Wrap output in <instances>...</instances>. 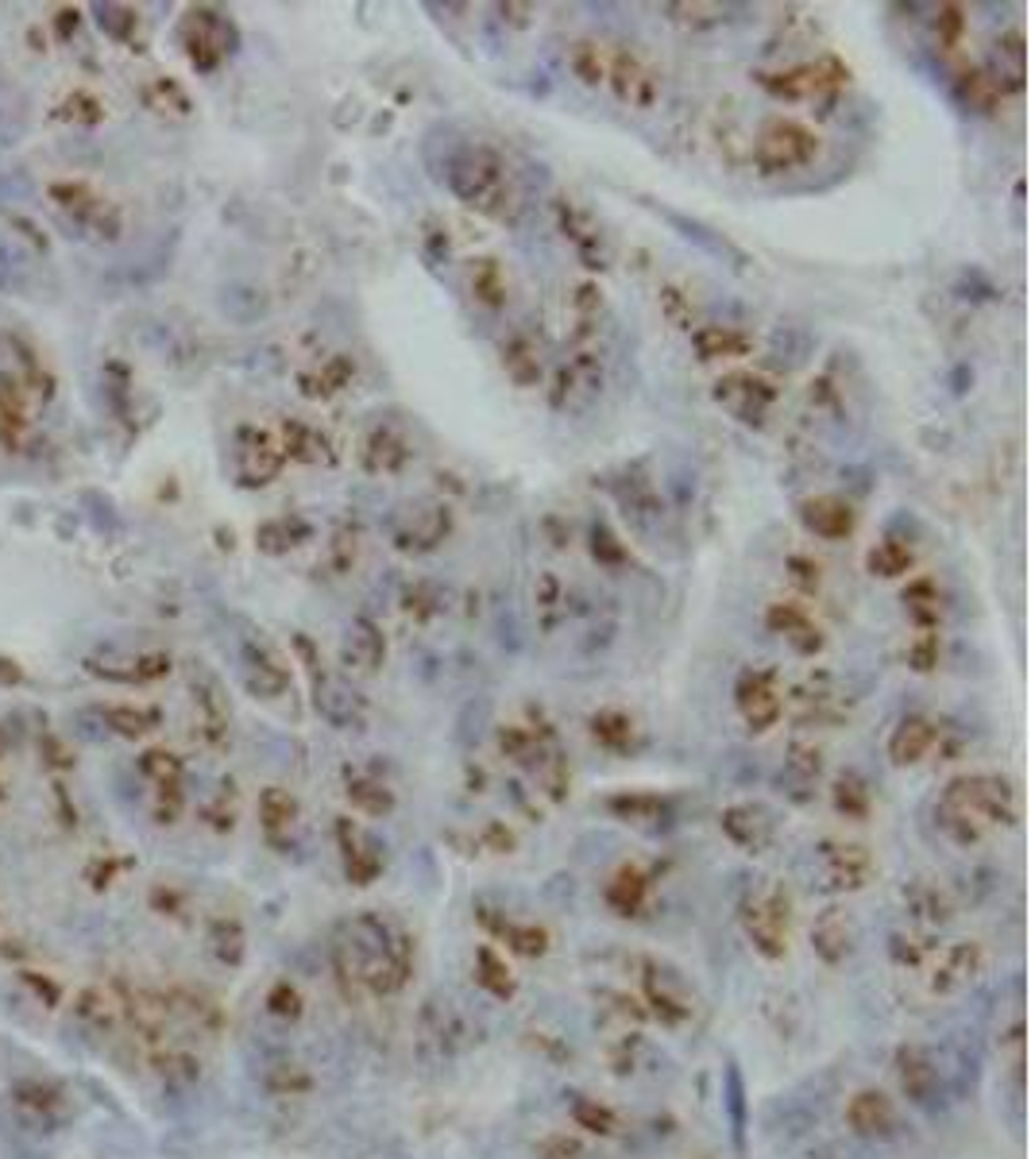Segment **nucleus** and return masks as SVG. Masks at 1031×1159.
<instances>
[{"label":"nucleus","mask_w":1031,"mask_h":1159,"mask_svg":"<svg viewBox=\"0 0 1031 1159\" xmlns=\"http://www.w3.org/2000/svg\"><path fill=\"white\" fill-rule=\"evenodd\" d=\"M452 197L476 210L479 217L499 221V225H514L518 210H522V194L510 174L507 159L491 148V143H463L457 155L449 159L445 171Z\"/></svg>","instance_id":"obj_1"},{"label":"nucleus","mask_w":1031,"mask_h":1159,"mask_svg":"<svg viewBox=\"0 0 1031 1159\" xmlns=\"http://www.w3.org/2000/svg\"><path fill=\"white\" fill-rule=\"evenodd\" d=\"M1017 820V793L1001 773H966L942 789L939 823L955 843H981L989 831Z\"/></svg>","instance_id":"obj_2"},{"label":"nucleus","mask_w":1031,"mask_h":1159,"mask_svg":"<svg viewBox=\"0 0 1031 1159\" xmlns=\"http://www.w3.org/2000/svg\"><path fill=\"white\" fill-rule=\"evenodd\" d=\"M819 155V135L800 120H769L754 140V166L762 174H796L815 163Z\"/></svg>","instance_id":"obj_3"},{"label":"nucleus","mask_w":1031,"mask_h":1159,"mask_svg":"<svg viewBox=\"0 0 1031 1159\" xmlns=\"http://www.w3.org/2000/svg\"><path fill=\"white\" fill-rule=\"evenodd\" d=\"M846 82H850V70H846V62L835 59V54H819V59L800 62V67L777 70V74H762V85L780 101L835 98L838 90H846Z\"/></svg>","instance_id":"obj_4"},{"label":"nucleus","mask_w":1031,"mask_h":1159,"mask_svg":"<svg viewBox=\"0 0 1031 1159\" xmlns=\"http://www.w3.org/2000/svg\"><path fill=\"white\" fill-rule=\"evenodd\" d=\"M387 530H390V546H395L398 553H429V549H437L449 538L452 510L433 499L402 502V507L390 515Z\"/></svg>","instance_id":"obj_5"},{"label":"nucleus","mask_w":1031,"mask_h":1159,"mask_svg":"<svg viewBox=\"0 0 1031 1159\" xmlns=\"http://www.w3.org/2000/svg\"><path fill=\"white\" fill-rule=\"evenodd\" d=\"M553 213H557V228H561V236L572 244V252L580 255L583 267H591V271L611 267V236H606L603 221H599L588 205H580L575 197L561 194L553 202Z\"/></svg>","instance_id":"obj_6"},{"label":"nucleus","mask_w":1031,"mask_h":1159,"mask_svg":"<svg viewBox=\"0 0 1031 1159\" xmlns=\"http://www.w3.org/2000/svg\"><path fill=\"white\" fill-rule=\"evenodd\" d=\"M777 383L757 372H726L715 383V403L742 426H765V418L777 406Z\"/></svg>","instance_id":"obj_7"},{"label":"nucleus","mask_w":1031,"mask_h":1159,"mask_svg":"<svg viewBox=\"0 0 1031 1159\" xmlns=\"http://www.w3.org/2000/svg\"><path fill=\"white\" fill-rule=\"evenodd\" d=\"M606 85L630 109H653L661 101V74L634 51H611Z\"/></svg>","instance_id":"obj_8"},{"label":"nucleus","mask_w":1031,"mask_h":1159,"mask_svg":"<svg viewBox=\"0 0 1031 1159\" xmlns=\"http://www.w3.org/2000/svg\"><path fill=\"white\" fill-rule=\"evenodd\" d=\"M815 862H819V874L823 882H827V889H838V893L866 889L877 874L874 854L858 843H823L819 851H815Z\"/></svg>","instance_id":"obj_9"},{"label":"nucleus","mask_w":1031,"mask_h":1159,"mask_svg":"<svg viewBox=\"0 0 1031 1159\" xmlns=\"http://www.w3.org/2000/svg\"><path fill=\"white\" fill-rule=\"evenodd\" d=\"M986 966V955H981L978 943L962 939V943H939L935 955L927 958V986L931 994H955V989L970 986L973 978L981 974Z\"/></svg>","instance_id":"obj_10"},{"label":"nucleus","mask_w":1031,"mask_h":1159,"mask_svg":"<svg viewBox=\"0 0 1031 1159\" xmlns=\"http://www.w3.org/2000/svg\"><path fill=\"white\" fill-rule=\"evenodd\" d=\"M734 703H738V715L746 719L749 731H769L785 715V695L777 689V677L765 673V669H749L738 677Z\"/></svg>","instance_id":"obj_11"},{"label":"nucleus","mask_w":1031,"mask_h":1159,"mask_svg":"<svg viewBox=\"0 0 1031 1159\" xmlns=\"http://www.w3.org/2000/svg\"><path fill=\"white\" fill-rule=\"evenodd\" d=\"M746 932L765 958H780L788 950V897L780 889H765L749 901Z\"/></svg>","instance_id":"obj_12"},{"label":"nucleus","mask_w":1031,"mask_h":1159,"mask_svg":"<svg viewBox=\"0 0 1031 1159\" xmlns=\"http://www.w3.org/2000/svg\"><path fill=\"white\" fill-rule=\"evenodd\" d=\"M321 661H314V700H317V711H321L325 719H329L333 726H340V731H359V726L367 723V703L364 695H359L356 689H351L348 681H337V677H329L325 669H317Z\"/></svg>","instance_id":"obj_13"},{"label":"nucleus","mask_w":1031,"mask_h":1159,"mask_svg":"<svg viewBox=\"0 0 1031 1159\" xmlns=\"http://www.w3.org/2000/svg\"><path fill=\"white\" fill-rule=\"evenodd\" d=\"M337 843L344 858V874L351 885H371L382 874V846L371 831H364L356 820L340 815L337 820Z\"/></svg>","instance_id":"obj_14"},{"label":"nucleus","mask_w":1031,"mask_h":1159,"mask_svg":"<svg viewBox=\"0 0 1031 1159\" xmlns=\"http://www.w3.org/2000/svg\"><path fill=\"white\" fill-rule=\"evenodd\" d=\"M718 827H723V835L731 838L734 846H742V851H749V854H762L765 846L777 838V820H773V812L765 809V804H754V801H742V804L723 809Z\"/></svg>","instance_id":"obj_15"},{"label":"nucleus","mask_w":1031,"mask_h":1159,"mask_svg":"<svg viewBox=\"0 0 1031 1159\" xmlns=\"http://www.w3.org/2000/svg\"><path fill=\"white\" fill-rule=\"evenodd\" d=\"M619 502H622V515L630 518V526H634L637 533L657 538V533L665 530V502H661L657 487H653L645 476L630 471V476L619 484Z\"/></svg>","instance_id":"obj_16"},{"label":"nucleus","mask_w":1031,"mask_h":1159,"mask_svg":"<svg viewBox=\"0 0 1031 1159\" xmlns=\"http://www.w3.org/2000/svg\"><path fill=\"white\" fill-rule=\"evenodd\" d=\"M800 522L807 533L823 541H843L858 526V510L843 499V495H811L800 502Z\"/></svg>","instance_id":"obj_17"},{"label":"nucleus","mask_w":1031,"mask_h":1159,"mask_svg":"<svg viewBox=\"0 0 1031 1159\" xmlns=\"http://www.w3.org/2000/svg\"><path fill=\"white\" fill-rule=\"evenodd\" d=\"M382 658H387V638H382V630L375 627L371 619H351L348 630H344V642H340L344 673L371 677L375 669L382 665Z\"/></svg>","instance_id":"obj_18"},{"label":"nucleus","mask_w":1031,"mask_h":1159,"mask_svg":"<svg viewBox=\"0 0 1031 1159\" xmlns=\"http://www.w3.org/2000/svg\"><path fill=\"white\" fill-rule=\"evenodd\" d=\"M769 630L777 638H785V645L800 658H815L823 650V630L811 614L804 611L800 603H773L769 614H765Z\"/></svg>","instance_id":"obj_19"},{"label":"nucleus","mask_w":1031,"mask_h":1159,"mask_svg":"<svg viewBox=\"0 0 1031 1159\" xmlns=\"http://www.w3.org/2000/svg\"><path fill=\"white\" fill-rule=\"evenodd\" d=\"M414 460V449L395 426H375L371 434L364 437V449H359V464L364 471L371 476H398L406 471Z\"/></svg>","instance_id":"obj_20"},{"label":"nucleus","mask_w":1031,"mask_h":1159,"mask_svg":"<svg viewBox=\"0 0 1031 1159\" xmlns=\"http://www.w3.org/2000/svg\"><path fill=\"white\" fill-rule=\"evenodd\" d=\"M645 986V1002L653 1005V1013H657L665 1025H684V1020H692V997H687L684 982L676 978L673 970H665V966H650L642 978Z\"/></svg>","instance_id":"obj_21"},{"label":"nucleus","mask_w":1031,"mask_h":1159,"mask_svg":"<svg viewBox=\"0 0 1031 1159\" xmlns=\"http://www.w3.org/2000/svg\"><path fill=\"white\" fill-rule=\"evenodd\" d=\"M502 372L518 383V387H541V375H545V348L541 337H533L530 329H514L502 340Z\"/></svg>","instance_id":"obj_22"},{"label":"nucleus","mask_w":1031,"mask_h":1159,"mask_svg":"<svg viewBox=\"0 0 1031 1159\" xmlns=\"http://www.w3.org/2000/svg\"><path fill=\"white\" fill-rule=\"evenodd\" d=\"M854 943H858V927H854V916L846 908H827V913L815 916L811 924V947L823 963H843L850 958Z\"/></svg>","instance_id":"obj_23"},{"label":"nucleus","mask_w":1031,"mask_h":1159,"mask_svg":"<svg viewBox=\"0 0 1031 1159\" xmlns=\"http://www.w3.org/2000/svg\"><path fill=\"white\" fill-rule=\"evenodd\" d=\"M942 731L927 715H905L889 734V758L897 765H916L939 746Z\"/></svg>","instance_id":"obj_24"},{"label":"nucleus","mask_w":1031,"mask_h":1159,"mask_svg":"<svg viewBox=\"0 0 1031 1159\" xmlns=\"http://www.w3.org/2000/svg\"><path fill=\"white\" fill-rule=\"evenodd\" d=\"M846 1121H850V1129L861 1132V1137L885 1140L897 1132V1106H892L885 1094L861 1090V1094H854L850 1106H846Z\"/></svg>","instance_id":"obj_25"},{"label":"nucleus","mask_w":1031,"mask_h":1159,"mask_svg":"<svg viewBox=\"0 0 1031 1159\" xmlns=\"http://www.w3.org/2000/svg\"><path fill=\"white\" fill-rule=\"evenodd\" d=\"M900 1086L905 1094L916 1101V1106H931L935 1098L942 1094V1075L935 1067V1059L923 1051V1047H905L900 1051Z\"/></svg>","instance_id":"obj_26"},{"label":"nucleus","mask_w":1031,"mask_h":1159,"mask_svg":"<svg viewBox=\"0 0 1031 1159\" xmlns=\"http://www.w3.org/2000/svg\"><path fill=\"white\" fill-rule=\"evenodd\" d=\"M591 739L599 742L611 754H630V750L642 746V726L634 723V715L619 708H603L591 715Z\"/></svg>","instance_id":"obj_27"},{"label":"nucleus","mask_w":1031,"mask_h":1159,"mask_svg":"<svg viewBox=\"0 0 1031 1159\" xmlns=\"http://www.w3.org/2000/svg\"><path fill=\"white\" fill-rule=\"evenodd\" d=\"M989 78L997 82L1001 93H1020L1024 90V31H1004L993 43V67Z\"/></svg>","instance_id":"obj_28"},{"label":"nucleus","mask_w":1031,"mask_h":1159,"mask_svg":"<svg viewBox=\"0 0 1031 1159\" xmlns=\"http://www.w3.org/2000/svg\"><path fill=\"white\" fill-rule=\"evenodd\" d=\"M692 345L700 352V359H742L754 352L749 333L734 329V325H695Z\"/></svg>","instance_id":"obj_29"},{"label":"nucleus","mask_w":1031,"mask_h":1159,"mask_svg":"<svg viewBox=\"0 0 1031 1159\" xmlns=\"http://www.w3.org/2000/svg\"><path fill=\"white\" fill-rule=\"evenodd\" d=\"M468 291H471V298H476L479 306L502 309L510 302V275H507V267H502L499 260H491V255H487V260H471Z\"/></svg>","instance_id":"obj_30"},{"label":"nucleus","mask_w":1031,"mask_h":1159,"mask_svg":"<svg viewBox=\"0 0 1031 1159\" xmlns=\"http://www.w3.org/2000/svg\"><path fill=\"white\" fill-rule=\"evenodd\" d=\"M247 684L263 695V700H275V695L286 692L290 684V673L283 669V661L267 650V645H247Z\"/></svg>","instance_id":"obj_31"},{"label":"nucleus","mask_w":1031,"mask_h":1159,"mask_svg":"<svg viewBox=\"0 0 1031 1159\" xmlns=\"http://www.w3.org/2000/svg\"><path fill=\"white\" fill-rule=\"evenodd\" d=\"M344 793H348L351 809L364 815H387L395 809V793H390L379 777H371V773L348 770V789H344Z\"/></svg>","instance_id":"obj_32"},{"label":"nucleus","mask_w":1031,"mask_h":1159,"mask_svg":"<svg viewBox=\"0 0 1031 1159\" xmlns=\"http://www.w3.org/2000/svg\"><path fill=\"white\" fill-rule=\"evenodd\" d=\"M611 812L622 823H634V827H661L668 820V804L653 793H622L611 796Z\"/></svg>","instance_id":"obj_33"},{"label":"nucleus","mask_w":1031,"mask_h":1159,"mask_svg":"<svg viewBox=\"0 0 1031 1159\" xmlns=\"http://www.w3.org/2000/svg\"><path fill=\"white\" fill-rule=\"evenodd\" d=\"M351 379H356V359L351 356H329L321 367H317L314 375H306V395H317V398H329V395H340V390L351 387Z\"/></svg>","instance_id":"obj_34"},{"label":"nucleus","mask_w":1031,"mask_h":1159,"mask_svg":"<svg viewBox=\"0 0 1031 1159\" xmlns=\"http://www.w3.org/2000/svg\"><path fill=\"white\" fill-rule=\"evenodd\" d=\"M569 67L583 85H606V67H611V47L595 39H580L569 51Z\"/></svg>","instance_id":"obj_35"},{"label":"nucleus","mask_w":1031,"mask_h":1159,"mask_svg":"<svg viewBox=\"0 0 1031 1159\" xmlns=\"http://www.w3.org/2000/svg\"><path fill=\"white\" fill-rule=\"evenodd\" d=\"M606 897H611V905L619 908L622 916H637L645 905V897H650V877L642 874L637 866H626L614 874L611 889H606Z\"/></svg>","instance_id":"obj_36"},{"label":"nucleus","mask_w":1031,"mask_h":1159,"mask_svg":"<svg viewBox=\"0 0 1031 1159\" xmlns=\"http://www.w3.org/2000/svg\"><path fill=\"white\" fill-rule=\"evenodd\" d=\"M958 98H962L966 105L973 109V113H993V109L1004 101V93L997 90V82L989 78V70L970 67V70H962V74H958Z\"/></svg>","instance_id":"obj_37"},{"label":"nucleus","mask_w":1031,"mask_h":1159,"mask_svg":"<svg viewBox=\"0 0 1031 1159\" xmlns=\"http://www.w3.org/2000/svg\"><path fill=\"white\" fill-rule=\"evenodd\" d=\"M830 801H835L838 815H846V820H866L869 809H874L869 785L858 777V773H838L835 789H830Z\"/></svg>","instance_id":"obj_38"},{"label":"nucleus","mask_w":1031,"mask_h":1159,"mask_svg":"<svg viewBox=\"0 0 1031 1159\" xmlns=\"http://www.w3.org/2000/svg\"><path fill=\"white\" fill-rule=\"evenodd\" d=\"M912 561H916V553L905 546V541H897V538L877 541V546L869 549V557H866L869 572H874V577H881V580L905 577V572L912 569Z\"/></svg>","instance_id":"obj_39"},{"label":"nucleus","mask_w":1031,"mask_h":1159,"mask_svg":"<svg viewBox=\"0 0 1031 1159\" xmlns=\"http://www.w3.org/2000/svg\"><path fill=\"white\" fill-rule=\"evenodd\" d=\"M905 607H908V619L923 630H935L942 619V596L931 580H916L912 588L905 591Z\"/></svg>","instance_id":"obj_40"},{"label":"nucleus","mask_w":1031,"mask_h":1159,"mask_svg":"<svg viewBox=\"0 0 1031 1159\" xmlns=\"http://www.w3.org/2000/svg\"><path fill=\"white\" fill-rule=\"evenodd\" d=\"M283 449H286V453H290V457L306 460V464H321V460H333V453H329V441H325V437H321V434H317V429L302 426V421H290V426H286V445H283Z\"/></svg>","instance_id":"obj_41"},{"label":"nucleus","mask_w":1031,"mask_h":1159,"mask_svg":"<svg viewBox=\"0 0 1031 1159\" xmlns=\"http://www.w3.org/2000/svg\"><path fill=\"white\" fill-rule=\"evenodd\" d=\"M359 541H364V530L356 522H340V530L333 533L329 541V565L337 577H348L359 561Z\"/></svg>","instance_id":"obj_42"},{"label":"nucleus","mask_w":1031,"mask_h":1159,"mask_svg":"<svg viewBox=\"0 0 1031 1159\" xmlns=\"http://www.w3.org/2000/svg\"><path fill=\"white\" fill-rule=\"evenodd\" d=\"M572 1121L588 1132H599V1137H614L619 1129V1117H614L611 1106H603L599 1098H575L572 1101Z\"/></svg>","instance_id":"obj_43"},{"label":"nucleus","mask_w":1031,"mask_h":1159,"mask_svg":"<svg viewBox=\"0 0 1031 1159\" xmlns=\"http://www.w3.org/2000/svg\"><path fill=\"white\" fill-rule=\"evenodd\" d=\"M533 599H538V614L541 622H545V630H553L557 622L569 614V607H564V588L557 577H538V583H533Z\"/></svg>","instance_id":"obj_44"},{"label":"nucleus","mask_w":1031,"mask_h":1159,"mask_svg":"<svg viewBox=\"0 0 1031 1159\" xmlns=\"http://www.w3.org/2000/svg\"><path fill=\"white\" fill-rule=\"evenodd\" d=\"M908 908H912V916L919 924H939L950 916V901L942 889H935V885H916L912 893H908Z\"/></svg>","instance_id":"obj_45"},{"label":"nucleus","mask_w":1031,"mask_h":1159,"mask_svg":"<svg viewBox=\"0 0 1031 1159\" xmlns=\"http://www.w3.org/2000/svg\"><path fill=\"white\" fill-rule=\"evenodd\" d=\"M935 47H942V51H958L966 39V16L958 4H942L939 12H935Z\"/></svg>","instance_id":"obj_46"},{"label":"nucleus","mask_w":1031,"mask_h":1159,"mask_svg":"<svg viewBox=\"0 0 1031 1159\" xmlns=\"http://www.w3.org/2000/svg\"><path fill=\"white\" fill-rule=\"evenodd\" d=\"M263 815H267V831H290L298 823V801L283 789H267L263 793Z\"/></svg>","instance_id":"obj_47"},{"label":"nucleus","mask_w":1031,"mask_h":1159,"mask_svg":"<svg viewBox=\"0 0 1031 1159\" xmlns=\"http://www.w3.org/2000/svg\"><path fill=\"white\" fill-rule=\"evenodd\" d=\"M441 603H445L441 591H437L433 583H426V580L410 583V588H406V596H402V611L410 614V619H418V622H429L433 614H441Z\"/></svg>","instance_id":"obj_48"},{"label":"nucleus","mask_w":1031,"mask_h":1159,"mask_svg":"<svg viewBox=\"0 0 1031 1159\" xmlns=\"http://www.w3.org/2000/svg\"><path fill=\"white\" fill-rule=\"evenodd\" d=\"M479 970H483V974H479V982H483V986L491 989V994H499V997L514 994V978H510V966L502 963V958L494 955L491 947L479 950Z\"/></svg>","instance_id":"obj_49"},{"label":"nucleus","mask_w":1031,"mask_h":1159,"mask_svg":"<svg viewBox=\"0 0 1031 1159\" xmlns=\"http://www.w3.org/2000/svg\"><path fill=\"white\" fill-rule=\"evenodd\" d=\"M591 553H595V561H603L606 569H619V565L630 561L626 546H622V541L611 533V526H603V522L591 526Z\"/></svg>","instance_id":"obj_50"},{"label":"nucleus","mask_w":1031,"mask_h":1159,"mask_svg":"<svg viewBox=\"0 0 1031 1159\" xmlns=\"http://www.w3.org/2000/svg\"><path fill=\"white\" fill-rule=\"evenodd\" d=\"M665 12H673L676 23L684 28H711V23H723V4H668Z\"/></svg>","instance_id":"obj_51"},{"label":"nucleus","mask_w":1031,"mask_h":1159,"mask_svg":"<svg viewBox=\"0 0 1031 1159\" xmlns=\"http://www.w3.org/2000/svg\"><path fill=\"white\" fill-rule=\"evenodd\" d=\"M908 665H912L916 673H931V669L939 665V634H935V630H923V634L908 645Z\"/></svg>","instance_id":"obj_52"},{"label":"nucleus","mask_w":1031,"mask_h":1159,"mask_svg":"<svg viewBox=\"0 0 1031 1159\" xmlns=\"http://www.w3.org/2000/svg\"><path fill=\"white\" fill-rule=\"evenodd\" d=\"M267 1005H270V1013H278V1017L298 1020V1017H302V1005H306V997L298 994V986H294V982L283 978V982H275V989H270Z\"/></svg>","instance_id":"obj_53"},{"label":"nucleus","mask_w":1031,"mask_h":1159,"mask_svg":"<svg viewBox=\"0 0 1031 1159\" xmlns=\"http://www.w3.org/2000/svg\"><path fill=\"white\" fill-rule=\"evenodd\" d=\"M788 770H793V773H800V781H804V785H811V781L819 777V770H823V758H819V750H815V746H804V742H796V746H793V754H788Z\"/></svg>","instance_id":"obj_54"},{"label":"nucleus","mask_w":1031,"mask_h":1159,"mask_svg":"<svg viewBox=\"0 0 1031 1159\" xmlns=\"http://www.w3.org/2000/svg\"><path fill=\"white\" fill-rule=\"evenodd\" d=\"M819 565L811 561V557H788V580L796 583V588L804 591V596H811V591H819Z\"/></svg>","instance_id":"obj_55"},{"label":"nucleus","mask_w":1031,"mask_h":1159,"mask_svg":"<svg viewBox=\"0 0 1031 1159\" xmlns=\"http://www.w3.org/2000/svg\"><path fill=\"white\" fill-rule=\"evenodd\" d=\"M661 309H665L668 322H676L681 329H692V309L684 306V298H681V291H676V286H665V291H661Z\"/></svg>","instance_id":"obj_56"},{"label":"nucleus","mask_w":1031,"mask_h":1159,"mask_svg":"<svg viewBox=\"0 0 1031 1159\" xmlns=\"http://www.w3.org/2000/svg\"><path fill=\"white\" fill-rule=\"evenodd\" d=\"M476 843L487 846V851H494V854H510V851H514V835H510V831L502 827V823H494V820L487 823L483 831H479Z\"/></svg>","instance_id":"obj_57"},{"label":"nucleus","mask_w":1031,"mask_h":1159,"mask_svg":"<svg viewBox=\"0 0 1031 1159\" xmlns=\"http://www.w3.org/2000/svg\"><path fill=\"white\" fill-rule=\"evenodd\" d=\"M545 1152H549V1159H583V1148L575 1145V1140H569V1137H557V1140H549V1145H545Z\"/></svg>","instance_id":"obj_58"}]
</instances>
